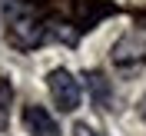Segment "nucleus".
<instances>
[{
	"mask_svg": "<svg viewBox=\"0 0 146 136\" xmlns=\"http://www.w3.org/2000/svg\"><path fill=\"white\" fill-rule=\"evenodd\" d=\"M7 36H10V43L20 46V50H33V46H40L46 40V30L27 7L13 3L10 13H7Z\"/></svg>",
	"mask_w": 146,
	"mask_h": 136,
	"instance_id": "1",
	"label": "nucleus"
},
{
	"mask_svg": "<svg viewBox=\"0 0 146 136\" xmlns=\"http://www.w3.org/2000/svg\"><path fill=\"white\" fill-rule=\"evenodd\" d=\"M46 86H50V96L60 106V113H73L80 106V100H83V86L70 70H53L46 76Z\"/></svg>",
	"mask_w": 146,
	"mask_h": 136,
	"instance_id": "2",
	"label": "nucleus"
},
{
	"mask_svg": "<svg viewBox=\"0 0 146 136\" xmlns=\"http://www.w3.org/2000/svg\"><path fill=\"white\" fill-rule=\"evenodd\" d=\"M23 126H27L30 136H60L56 119L50 116L43 106H36V103H30V106L23 109Z\"/></svg>",
	"mask_w": 146,
	"mask_h": 136,
	"instance_id": "3",
	"label": "nucleus"
},
{
	"mask_svg": "<svg viewBox=\"0 0 146 136\" xmlns=\"http://www.w3.org/2000/svg\"><path fill=\"white\" fill-rule=\"evenodd\" d=\"M146 60V43L139 36H123L116 46H113V63L116 66H136Z\"/></svg>",
	"mask_w": 146,
	"mask_h": 136,
	"instance_id": "4",
	"label": "nucleus"
},
{
	"mask_svg": "<svg viewBox=\"0 0 146 136\" xmlns=\"http://www.w3.org/2000/svg\"><path fill=\"white\" fill-rule=\"evenodd\" d=\"M83 80H86V90H90V96H93V106H96V109H110V103H113V90H110L106 76H103L100 70H90Z\"/></svg>",
	"mask_w": 146,
	"mask_h": 136,
	"instance_id": "5",
	"label": "nucleus"
},
{
	"mask_svg": "<svg viewBox=\"0 0 146 136\" xmlns=\"http://www.w3.org/2000/svg\"><path fill=\"white\" fill-rule=\"evenodd\" d=\"M10 100H13V86H10V80H3V76H0V126H7Z\"/></svg>",
	"mask_w": 146,
	"mask_h": 136,
	"instance_id": "6",
	"label": "nucleus"
},
{
	"mask_svg": "<svg viewBox=\"0 0 146 136\" xmlns=\"http://www.w3.org/2000/svg\"><path fill=\"white\" fill-rule=\"evenodd\" d=\"M73 136H103V133H96V129H90L86 123H80V126L73 129Z\"/></svg>",
	"mask_w": 146,
	"mask_h": 136,
	"instance_id": "7",
	"label": "nucleus"
},
{
	"mask_svg": "<svg viewBox=\"0 0 146 136\" xmlns=\"http://www.w3.org/2000/svg\"><path fill=\"white\" fill-rule=\"evenodd\" d=\"M143 119H146V100H143Z\"/></svg>",
	"mask_w": 146,
	"mask_h": 136,
	"instance_id": "8",
	"label": "nucleus"
}]
</instances>
